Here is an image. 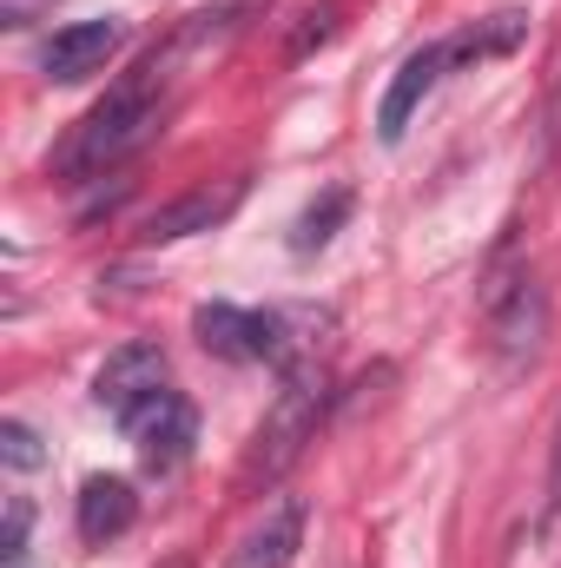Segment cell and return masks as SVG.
I'll use <instances>...</instances> for the list:
<instances>
[{
  "instance_id": "obj_6",
  "label": "cell",
  "mask_w": 561,
  "mask_h": 568,
  "mask_svg": "<svg viewBox=\"0 0 561 568\" xmlns=\"http://www.w3.org/2000/svg\"><path fill=\"white\" fill-rule=\"evenodd\" d=\"M165 390V351L159 344H120L100 377H93V404L113 417V424H133L145 404Z\"/></svg>"
},
{
  "instance_id": "obj_7",
  "label": "cell",
  "mask_w": 561,
  "mask_h": 568,
  "mask_svg": "<svg viewBox=\"0 0 561 568\" xmlns=\"http://www.w3.org/2000/svg\"><path fill=\"white\" fill-rule=\"evenodd\" d=\"M192 331L212 357H284V317L278 311H238V304H198L192 311Z\"/></svg>"
},
{
  "instance_id": "obj_1",
  "label": "cell",
  "mask_w": 561,
  "mask_h": 568,
  "mask_svg": "<svg viewBox=\"0 0 561 568\" xmlns=\"http://www.w3.org/2000/svg\"><path fill=\"white\" fill-rule=\"evenodd\" d=\"M159 120H165V100H159V60H145L126 87H113V93H106V100L67 133V145L53 152V172H60V179L113 172V165H126L140 145H152Z\"/></svg>"
},
{
  "instance_id": "obj_2",
  "label": "cell",
  "mask_w": 561,
  "mask_h": 568,
  "mask_svg": "<svg viewBox=\"0 0 561 568\" xmlns=\"http://www.w3.org/2000/svg\"><path fill=\"white\" fill-rule=\"evenodd\" d=\"M324 410H330V377H324L317 364H297V371L284 377V390L272 397V410H265V424H258V436H252L245 463H238V483H245V489H272V483H284L290 463L317 443Z\"/></svg>"
},
{
  "instance_id": "obj_14",
  "label": "cell",
  "mask_w": 561,
  "mask_h": 568,
  "mask_svg": "<svg viewBox=\"0 0 561 568\" xmlns=\"http://www.w3.org/2000/svg\"><path fill=\"white\" fill-rule=\"evenodd\" d=\"M330 33H337V7H310V13H304V27L290 33V47H284V53H290V60H304V53H310V47H324Z\"/></svg>"
},
{
  "instance_id": "obj_8",
  "label": "cell",
  "mask_w": 561,
  "mask_h": 568,
  "mask_svg": "<svg viewBox=\"0 0 561 568\" xmlns=\"http://www.w3.org/2000/svg\"><path fill=\"white\" fill-rule=\"evenodd\" d=\"M126 429H133V443H140V463L145 469H159V476L178 469V463L192 456V443H198V417H192V404H185L172 384H165V390H159Z\"/></svg>"
},
{
  "instance_id": "obj_4",
  "label": "cell",
  "mask_w": 561,
  "mask_h": 568,
  "mask_svg": "<svg viewBox=\"0 0 561 568\" xmlns=\"http://www.w3.org/2000/svg\"><path fill=\"white\" fill-rule=\"evenodd\" d=\"M542 331H549V291L529 278V272H516V278H502L489 291V344H496L502 364L536 357Z\"/></svg>"
},
{
  "instance_id": "obj_10",
  "label": "cell",
  "mask_w": 561,
  "mask_h": 568,
  "mask_svg": "<svg viewBox=\"0 0 561 568\" xmlns=\"http://www.w3.org/2000/svg\"><path fill=\"white\" fill-rule=\"evenodd\" d=\"M120 40H126V27H120V20H80V27H60V33L47 40L40 67H47V80L73 87V80L100 73V67L120 53Z\"/></svg>"
},
{
  "instance_id": "obj_9",
  "label": "cell",
  "mask_w": 561,
  "mask_h": 568,
  "mask_svg": "<svg viewBox=\"0 0 561 568\" xmlns=\"http://www.w3.org/2000/svg\"><path fill=\"white\" fill-rule=\"evenodd\" d=\"M297 549H304V496H278V503H265V516L238 536V549L225 556V568H290Z\"/></svg>"
},
{
  "instance_id": "obj_3",
  "label": "cell",
  "mask_w": 561,
  "mask_h": 568,
  "mask_svg": "<svg viewBox=\"0 0 561 568\" xmlns=\"http://www.w3.org/2000/svg\"><path fill=\"white\" fill-rule=\"evenodd\" d=\"M462 67V53H456V33L449 40H429V47H417L404 67H397V80H390V93H384V106H377V140L397 145L404 133H410V120L422 113V100L442 87V73H456Z\"/></svg>"
},
{
  "instance_id": "obj_11",
  "label": "cell",
  "mask_w": 561,
  "mask_h": 568,
  "mask_svg": "<svg viewBox=\"0 0 561 568\" xmlns=\"http://www.w3.org/2000/svg\"><path fill=\"white\" fill-rule=\"evenodd\" d=\"M133 523H140V496H133L126 476H86V483H80V542L106 549V542H120Z\"/></svg>"
},
{
  "instance_id": "obj_16",
  "label": "cell",
  "mask_w": 561,
  "mask_h": 568,
  "mask_svg": "<svg viewBox=\"0 0 561 568\" xmlns=\"http://www.w3.org/2000/svg\"><path fill=\"white\" fill-rule=\"evenodd\" d=\"M159 568H192V556H172V562H159Z\"/></svg>"
},
{
  "instance_id": "obj_12",
  "label": "cell",
  "mask_w": 561,
  "mask_h": 568,
  "mask_svg": "<svg viewBox=\"0 0 561 568\" xmlns=\"http://www.w3.org/2000/svg\"><path fill=\"white\" fill-rule=\"evenodd\" d=\"M350 219V192H324L304 219H297V232H290V252H324L330 239H337V225Z\"/></svg>"
},
{
  "instance_id": "obj_13",
  "label": "cell",
  "mask_w": 561,
  "mask_h": 568,
  "mask_svg": "<svg viewBox=\"0 0 561 568\" xmlns=\"http://www.w3.org/2000/svg\"><path fill=\"white\" fill-rule=\"evenodd\" d=\"M0 456H7V469H40V463H47L40 436L20 424V417H7V424H0Z\"/></svg>"
},
{
  "instance_id": "obj_5",
  "label": "cell",
  "mask_w": 561,
  "mask_h": 568,
  "mask_svg": "<svg viewBox=\"0 0 561 568\" xmlns=\"http://www.w3.org/2000/svg\"><path fill=\"white\" fill-rule=\"evenodd\" d=\"M245 192H252V179L245 172H232V179H212V185H192V192H178L172 205H159L152 219H145V245H178V239H192V232H218L238 205H245Z\"/></svg>"
},
{
  "instance_id": "obj_15",
  "label": "cell",
  "mask_w": 561,
  "mask_h": 568,
  "mask_svg": "<svg viewBox=\"0 0 561 568\" xmlns=\"http://www.w3.org/2000/svg\"><path fill=\"white\" fill-rule=\"evenodd\" d=\"M27 523H33L27 496H7V523H0V556H7V562H20V556H27Z\"/></svg>"
}]
</instances>
